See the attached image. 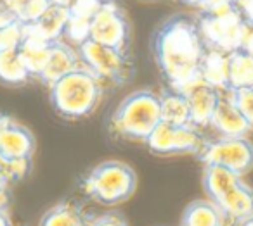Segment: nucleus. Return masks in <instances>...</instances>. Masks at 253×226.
<instances>
[{
	"label": "nucleus",
	"mask_w": 253,
	"mask_h": 226,
	"mask_svg": "<svg viewBox=\"0 0 253 226\" xmlns=\"http://www.w3.org/2000/svg\"><path fill=\"white\" fill-rule=\"evenodd\" d=\"M151 52L169 88L184 92L201 80L207 47L194 16L179 12L160 23L151 36Z\"/></svg>",
	"instance_id": "obj_1"
},
{
	"label": "nucleus",
	"mask_w": 253,
	"mask_h": 226,
	"mask_svg": "<svg viewBox=\"0 0 253 226\" xmlns=\"http://www.w3.org/2000/svg\"><path fill=\"white\" fill-rule=\"evenodd\" d=\"M102 83L84 66L49 87V100L54 112L68 121L85 119L95 112L104 95Z\"/></svg>",
	"instance_id": "obj_2"
},
{
	"label": "nucleus",
	"mask_w": 253,
	"mask_h": 226,
	"mask_svg": "<svg viewBox=\"0 0 253 226\" xmlns=\"http://www.w3.org/2000/svg\"><path fill=\"white\" fill-rule=\"evenodd\" d=\"M162 123L160 95L153 90H135L128 94L113 111L108 129L115 138L146 143L153 129Z\"/></svg>",
	"instance_id": "obj_3"
},
{
	"label": "nucleus",
	"mask_w": 253,
	"mask_h": 226,
	"mask_svg": "<svg viewBox=\"0 0 253 226\" xmlns=\"http://www.w3.org/2000/svg\"><path fill=\"white\" fill-rule=\"evenodd\" d=\"M201 185L207 198L220 209L229 225L238 226L253 216V188L243 176L222 166L207 164L203 166Z\"/></svg>",
	"instance_id": "obj_4"
},
{
	"label": "nucleus",
	"mask_w": 253,
	"mask_h": 226,
	"mask_svg": "<svg viewBox=\"0 0 253 226\" xmlns=\"http://www.w3.org/2000/svg\"><path fill=\"white\" fill-rule=\"evenodd\" d=\"M207 50L231 54L241 49L250 32L241 11L232 0H224L194 16Z\"/></svg>",
	"instance_id": "obj_5"
},
{
	"label": "nucleus",
	"mask_w": 253,
	"mask_h": 226,
	"mask_svg": "<svg viewBox=\"0 0 253 226\" xmlns=\"http://www.w3.org/2000/svg\"><path fill=\"white\" fill-rule=\"evenodd\" d=\"M137 174L122 161H104L94 166L80 180V190L95 204L120 205L135 194Z\"/></svg>",
	"instance_id": "obj_6"
},
{
	"label": "nucleus",
	"mask_w": 253,
	"mask_h": 226,
	"mask_svg": "<svg viewBox=\"0 0 253 226\" xmlns=\"http://www.w3.org/2000/svg\"><path fill=\"white\" fill-rule=\"evenodd\" d=\"M77 52L82 66L90 71L104 88L125 87L134 78L135 66L130 52H122L90 38L80 43L77 47Z\"/></svg>",
	"instance_id": "obj_7"
},
{
	"label": "nucleus",
	"mask_w": 253,
	"mask_h": 226,
	"mask_svg": "<svg viewBox=\"0 0 253 226\" xmlns=\"http://www.w3.org/2000/svg\"><path fill=\"white\" fill-rule=\"evenodd\" d=\"M198 159L213 166H222L239 176H246L253 169V142L248 136H215L207 138Z\"/></svg>",
	"instance_id": "obj_8"
},
{
	"label": "nucleus",
	"mask_w": 253,
	"mask_h": 226,
	"mask_svg": "<svg viewBox=\"0 0 253 226\" xmlns=\"http://www.w3.org/2000/svg\"><path fill=\"white\" fill-rule=\"evenodd\" d=\"M207 136L203 129L193 125L175 126L169 123H160L146 140V147L156 156H196L201 152Z\"/></svg>",
	"instance_id": "obj_9"
},
{
	"label": "nucleus",
	"mask_w": 253,
	"mask_h": 226,
	"mask_svg": "<svg viewBox=\"0 0 253 226\" xmlns=\"http://www.w3.org/2000/svg\"><path fill=\"white\" fill-rule=\"evenodd\" d=\"M88 38L122 52H130L132 26L118 0H104V4L92 19Z\"/></svg>",
	"instance_id": "obj_10"
},
{
	"label": "nucleus",
	"mask_w": 253,
	"mask_h": 226,
	"mask_svg": "<svg viewBox=\"0 0 253 226\" xmlns=\"http://www.w3.org/2000/svg\"><path fill=\"white\" fill-rule=\"evenodd\" d=\"M37 142L30 128L16 121L12 116L0 112V152L7 159L33 157Z\"/></svg>",
	"instance_id": "obj_11"
},
{
	"label": "nucleus",
	"mask_w": 253,
	"mask_h": 226,
	"mask_svg": "<svg viewBox=\"0 0 253 226\" xmlns=\"http://www.w3.org/2000/svg\"><path fill=\"white\" fill-rule=\"evenodd\" d=\"M182 94L186 95L187 104H189L191 123H193V126H196L200 129L208 128L222 92L213 88L211 85L205 83L203 80H198L196 83L187 87Z\"/></svg>",
	"instance_id": "obj_12"
},
{
	"label": "nucleus",
	"mask_w": 253,
	"mask_h": 226,
	"mask_svg": "<svg viewBox=\"0 0 253 226\" xmlns=\"http://www.w3.org/2000/svg\"><path fill=\"white\" fill-rule=\"evenodd\" d=\"M208 128L217 133V136H248L252 133L241 111L236 107L231 92H222Z\"/></svg>",
	"instance_id": "obj_13"
},
{
	"label": "nucleus",
	"mask_w": 253,
	"mask_h": 226,
	"mask_svg": "<svg viewBox=\"0 0 253 226\" xmlns=\"http://www.w3.org/2000/svg\"><path fill=\"white\" fill-rule=\"evenodd\" d=\"M80 66L82 63L80 57H78L77 47L70 45L64 40H57V42H52L47 63L37 80L49 88L50 85H54L57 80H61L63 76H66L68 73H71Z\"/></svg>",
	"instance_id": "obj_14"
},
{
	"label": "nucleus",
	"mask_w": 253,
	"mask_h": 226,
	"mask_svg": "<svg viewBox=\"0 0 253 226\" xmlns=\"http://www.w3.org/2000/svg\"><path fill=\"white\" fill-rule=\"evenodd\" d=\"M68 19H70V9L64 5L50 4L35 23L25 26V28L26 32L33 33L47 42H57V40H63Z\"/></svg>",
	"instance_id": "obj_15"
},
{
	"label": "nucleus",
	"mask_w": 253,
	"mask_h": 226,
	"mask_svg": "<svg viewBox=\"0 0 253 226\" xmlns=\"http://www.w3.org/2000/svg\"><path fill=\"white\" fill-rule=\"evenodd\" d=\"M32 80V73L18 49H0V85L23 87Z\"/></svg>",
	"instance_id": "obj_16"
},
{
	"label": "nucleus",
	"mask_w": 253,
	"mask_h": 226,
	"mask_svg": "<svg viewBox=\"0 0 253 226\" xmlns=\"http://www.w3.org/2000/svg\"><path fill=\"white\" fill-rule=\"evenodd\" d=\"M222 211L208 198L194 200L184 209L180 226H227Z\"/></svg>",
	"instance_id": "obj_17"
},
{
	"label": "nucleus",
	"mask_w": 253,
	"mask_h": 226,
	"mask_svg": "<svg viewBox=\"0 0 253 226\" xmlns=\"http://www.w3.org/2000/svg\"><path fill=\"white\" fill-rule=\"evenodd\" d=\"M50 47H52V42H47V40L26 32L25 28V38H23L21 45L18 47V50L28 71L32 73L33 80H37L39 74L42 73L43 66L47 63V57L50 54Z\"/></svg>",
	"instance_id": "obj_18"
},
{
	"label": "nucleus",
	"mask_w": 253,
	"mask_h": 226,
	"mask_svg": "<svg viewBox=\"0 0 253 226\" xmlns=\"http://www.w3.org/2000/svg\"><path fill=\"white\" fill-rule=\"evenodd\" d=\"M160 95V104H162V121L175 126L193 125L191 123V111L187 98L182 92L173 90L167 87Z\"/></svg>",
	"instance_id": "obj_19"
},
{
	"label": "nucleus",
	"mask_w": 253,
	"mask_h": 226,
	"mask_svg": "<svg viewBox=\"0 0 253 226\" xmlns=\"http://www.w3.org/2000/svg\"><path fill=\"white\" fill-rule=\"evenodd\" d=\"M90 219L85 216L80 204L73 200H63L52 205L42 216L39 226H88Z\"/></svg>",
	"instance_id": "obj_20"
},
{
	"label": "nucleus",
	"mask_w": 253,
	"mask_h": 226,
	"mask_svg": "<svg viewBox=\"0 0 253 226\" xmlns=\"http://www.w3.org/2000/svg\"><path fill=\"white\" fill-rule=\"evenodd\" d=\"M253 88V56L241 49L229 54V92Z\"/></svg>",
	"instance_id": "obj_21"
},
{
	"label": "nucleus",
	"mask_w": 253,
	"mask_h": 226,
	"mask_svg": "<svg viewBox=\"0 0 253 226\" xmlns=\"http://www.w3.org/2000/svg\"><path fill=\"white\" fill-rule=\"evenodd\" d=\"M201 80L220 92H229V54L207 50L201 64Z\"/></svg>",
	"instance_id": "obj_22"
},
{
	"label": "nucleus",
	"mask_w": 253,
	"mask_h": 226,
	"mask_svg": "<svg viewBox=\"0 0 253 226\" xmlns=\"http://www.w3.org/2000/svg\"><path fill=\"white\" fill-rule=\"evenodd\" d=\"M4 4L16 21L28 26L43 14L50 0H4Z\"/></svg>",
	"instance_id": "obj_23"
},
{
	"label": "nucleus",
	"mask_w": 253,
	"mask_h": 226,
	"mask_svg": "<svg viewBox=\"0 0 253 226\" xmlns=\"http://www.w3.org/2000/svg\"><path fill=\"white\" fill-rule=\"evenodd\" d=\"M102 4H104V0H73L68 7L70 9V19L92 25V19L97 14Z\"/></svg>",
	"instance_id": "obj_24"
},
{
	"label": "nucleus",
	"mask_w": 253,
	"mask_h": 226,
	"mask_svg": "<svg viewBox=\"0 0 253 226\" xmlns=\"http://www.w3.org/2000/svg\"><path fill=\"white\" fill-rule=\"evenodd\" d=\"M25 38V25L12 21L0 28V49H18Z\"/></svg>",
	"instance_id": "obj_25"
},
{
	"label": "nucleus",
	"mask_w": 253,
	"mask_h": 226,
	"mask_svg": "<svg viewBox=\"0 0 253 226\" xmlns=\"http://www.w3.org/2000/svg\"><path fill=\"white\" fill-rule=\"evenodd\" d=\"M32 159L33 157H16V159L7 161L4 176L9 180L11 185H16L23 181L30 173H32Z\"/></svg>",
	"instance_id": "obj_26"
},
{
	"label": "nucleus",
	"mask_w": 253,
	"mask_h": 226,
	"mask_svg": "<svg viewBox=\"0 0 253 226\" xmlns=\"http://www.w3.org/2000/svg\"><path fill=\"white\" fill-rule=\"evenodd\" d=\"M231 97H232V100H234L236 107L241 111L245 121L248 123L250 129L253 131V88L234 90V92H231Z\"/></svg>",
	"instance_id": "obj_27"
},
{
	"label": "nucleus",
	"mask_w": 253,
	"mask_h": 226,
	"mask_svg": "<svg viewBox=\"0 0 253 226\" xmlns=\"http://www.w3.org/2000/svg\"><path fill=\"white\" fill-rule=\"evenodd\" d=\"M88 226H128V223L123 218V214H120V212H116V211H111V212H104V214L90 219Z\"/></svg>",
	"instance_id": "obj_28"
},
{
	"label": "nucleus",
	"mask_w": 253,
	"mask_h": 226,
	"mask_svg": "<svg viewBox=\"0 0 253 226\" xmlns=\"http://www.w3.org/2000/svg\"><path fill=\"white\" fill-rule=\"evenodd\" d=\"M11 187L9 180L5 176L0 174V212H9V207H11Z\"/></svg>",
	"instance_id": "obj_29"
},
{
	"label": "nucleus",
	"mask_w": 253,
	"mask_h": 226,
	"mask_svg": "<svg viewBox=\"0 0 253 226\" xmlns=\"http://www.w3.org/2000/svg\"><path fill=\"white\" fill-rule=\"evenodd\" d=\"M179 4L189 5V7H196L198 11H205V9H211L215 5L222 4L224 0H175Z\"/></svg>",
	"instance_id": "obj_30"
},
{
	"label": "nucleus",
	"mask_w": 253,
	"mask_h": 226,
	"mask_svg": "<svg viewBox=\"0 0 253 226\" xmlns=\"http://www.w3.org/2000/svg\"><path fill=\"white\" fill-rule=\"evenodd\" d=\"M238 7H239V11H241L243 18H245L246 25H248L250 28H253V0H248V2L238 5Z\"/></svg>",
	"instance_id": "obj_31"
},
{
	"label": "nucleus",
	"mask_w": 253,
	"mask_h": 226,
	"mask_svg": "<svg viewBox=\"0 0 253 226\" xmlns=\"http://www.w3.org/2000/svg\"><path fill=\"white\" fill-rule=\"evenodd\" d=\"M12 21H16V19L12 18L11 12L7 11V7H5V4H4V0H0V28H2V26H5V25H9V23H12Z\"/></svg>",
	"instance_id": "obj_32"
},
{
	"label": "nucleus",
	"mask_w": 253,
	"mask_h": 226,
	"mask_svg": "<svg viewBox=\"0 0 253 226\" xmlns=\"http://www.w3.org/2000/svg\"><path fill=\"white\" fill-rule=\"evenodd\" d=\"M243 49H245V50H248V52L253 56V28H250L248 35H246L245 43H243Z\"/></svg>",
	"instance_id": "obj_33"
},
{
	"label": "nucleus",
	"mask_w": 253,
	"mask_h": 226,
	"mask_svg": "<svg viewBox=\"0 0 253 226\" xmlns=\"http://www.w3.org/2000/svg\"><path fill=\"white\" fill-rule=\"evenodd\" d=\"M0 226H14L9 218V212H0Z\"/></svg>",
	"instance_id": "obj_34"
},
{
	"label": "nucleus",
	"mask_w": 253,
	"mask_h": 226,
	"mask_svg": "<svg viewBox=\"0 0 253 226\" xmlns=\"http://www.w3.org/2000/svg\"><path fill=\"white\" fill-rule=\"evenodd\" d=\"M7 157L4 156V154L0 152V174L4 176V173H5V167H7Z\"/></svg>",
	"instance_id": "obj_35"
},
{
	"label": "nucleus",
	"mask_w": 253,
	"mask_h": 226,
	"mask_svg": "<svg viewBox=\"0 0 253 226\" xmlns=\"http://www.w3.org/2000/svg\"><path fill=\"white\" fill-rule=\"evenodd\" d=\"M73 0H50V4H57V5H64V7H70Z\"/></svg>",
	"instance_id": "obj_36"
},
{
	"label": "nucleus",
	"mask_w": 253,
	"mask_h": 226,
	"mask_svg": "<svg viewBox=\"0 0 253 226\" xmlns=\"http://www.w3.org/2000/svg\"><path fill=\"white\" fill-rule=\"evenodd\" d=\"M238 226H253V216H250L248 219H245L243 223H239Z\"/></svg>",
	"instance_id": "obj_37"
}]
</instances>
